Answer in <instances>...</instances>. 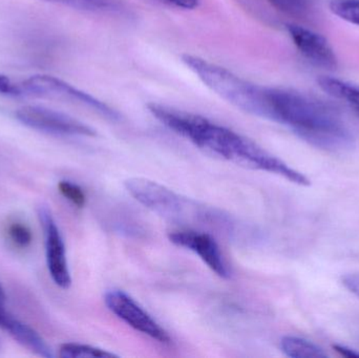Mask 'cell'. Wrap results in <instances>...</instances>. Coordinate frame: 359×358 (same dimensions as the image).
Here are the masks:
<instances>
[{"label": "cell", "instance_id": "cell-11", "mask_svg": "<svg viewBox=\"0 0 359 358\" xmlns=\"http://www.w3.org/2000/svg\"><path fill=\"white\" fill-rule=\"evenodd\" d=\"M0 327L6 330L13 338L22 346L39 357L52 358V351L43 338L29 326L17 319L6 309V305H0Z\"/></svg>", "mask_w": 359, "mask_h": 358}, {"label": "cell", "instance_id": "cell-9", "mask_svg": "<svg viewBox=\"0 0 359 358\" xmlns=\"http://www.w3.org/2000/svg\"><path fill=\"white\" fill-rule=\"evenodd\" d=\"M170 241L179 247L190 250L222 279H229L230 271L215 240L208 233L194 230L174 231L168 235Z\"/></svg>", "mask_w": 359, "mask_h": 358}, {"label": "cell", "instance_id": "cell-14", "mask_svg": "<svg viewBox=\"0 0 359 358\" xmlns=\"http://www.w3.org/2000/svg\"><path fill=\"white\" fill-rule=\"evenodd\" d=\"M59 357L62 358H113L117 355L88 345L67 343L61 345Z\"/></svg>", "mask_w": 359, "mask_h": 358}, {"label": "cell", "instance_id": "cell-5", "mask_svg": "<svg viewBox=\"0 0 359 358\" xmlns=\"http://www.w3.org/2000/svg\"><path fill=\"white\" fill-rule=\"evenodd\" d=\"M23 88L27 92L35 96L43 98L57 99V100L67 101L74 104L81 105L86 109L96 111L99 115L107 119L117 121L120 115L115 109L103 103L102 101L94 98L90 95L74 88L71 84L48 75L32 76L29 79L23 81Z\"/></svg>", "mask_w": 359, "mask_h": 358}, {"label": "cell", "instance_id": "cell-6", "mask_svg": "<svg viewBox=\"0 0 359 358\" xmlns=\"http://www.w3.org/2000/svg\"><path fill=\"white\" fill-rule=\"evenodd\" d=\"M17 120L34 130L58 136L94 137L95 130L67 113L48 107L27 105L17 109Z\"/></svg>", "mask_w": 359, "mask_h": 358}, {"label": "cell", "instance_id": "cell-1", "mask_svg": "<svg viewBox=\"0 0 359 358\" xmlns=\"http://www.w3.org/2000/svg\"><path fill=\"white\" fill-rule=\"evenodd\" d=\"M147 109L166 128L210 155L250 170L278 174L301 186L310 185L309 179L303 172L229 128L217 125L202 116L157 103H151Z\"/></svg>", "mask_w": 359, "mask_h": 358}, {"label": "cell", "instance_id": "cell-18", "mask_svg": "<svg viewBox=\"0 0 359 358\" xmlns=\"http://www.w3.org/2000/svg\"><path fill=\"white\" fill-rule=\"evenodd\" d=\"M8 235L13 243L20 248L27 247L32 242L31 230L22 223H13L8 228Z\"/></svg>", "mask_w": 359, "mask_h": 358}, {"label": "cell", "instance_id": "cell-2", "mask_svg": "<svg viewBox=\"0 0 359 358\" xmlns=\"http://www.w3.org/2000/svg\"><path fill=\"white\" fill-rule=\"evenodd\" d=\"M268 120L288 126L299 138L326 151H345L353 135L328 104L294 90L266 88Z\"/></svg>", "mask_w": 359, "mask_h": 358}, {"label": "cell", "instance_id": "cell-8", "mask_svg": "<svg viewBox=\"0 0 359 358\" xmlns=\"http://www.w3.org/2000/svg\"><path fill=\"white\" fill-rule=\"evenodd\" d=\"M38 218L41 223L46 237V264L54 283L62 289H69L72 284L71 273L67 265L65 242L60 231L46 207L38 210Z\"/></svg>", "mask_w": 359, "mask_h": 358}, {"label": "cell", "instance_id": "cell-17", "mask_svg": "<svg viewBox=\"0 0 359 358\" xmlns=\"http://www.w3.org/2000/svg\"><path fill=\"white\" fill-rule=\"evenodd\" d=\"M59 191L61 195L69 200V202L77 206V207H83L86 203V197L84 191H82L79 185L69 181H61L58 184Z\"/></svg>", "mask_w": 359, "mask_h": 358}, {"label": "cell", "instance_id": "cell-15", "mask_svg": "<svg viewBox=\"0 0 359 358\" xmlns=\"http://www.w3.org/2000/svg\"><path fill=\"white\" fill-rule=\"evenodd\" d=\"M329 6L335 16L359 27V0H331Z\"/></svg>", "mask_w": 359, "mask_h": 358}, {"label": "cell", "instance_id": "cell-4", "mask_svg": "<svg viewBox=\"0 0 359 358\" xmlns=\"http://www.w3.org/2000/svg\"><path fill=\"white\" fill-rule=\"evenodd\" d=\"M124 184L139 203L164 218L178 221L196 220V218L205 220L211 216L172 189L149 179H128Z\"/></svg>", "mask_w": 359, "mask_h": 358}, {"label": "cell", "instance_id": "cell-10", "mask_svg": "<svg viewBox=\"0 0 359 358\" xmlns=\"http://www.w3.org/2000/svg\"><path fill=\"white\" fill-rule=\"evenodd\" d=\"M287 31L297 50L316 67L324 69L337 67L334 50L324 36L297 25H287Z\"/></svg>", "mask_w": 359, "mask_h": 358}, {"label": "cell", "instance_id": "cell-12", "mask_svg": "<svg viewBox=\"0 0 359 358\" xmlns=\"http://www.w3.org/2000/svg\"><path fill=\"white\" fill-rule=\"evenodd\" d=\"M318 86L323 92L333 98L349 104L359 116V85L344 81L339 78L322 76L318 79Z\"/></svg>", "mask_w": 359, "mask_h": 358}, {"label": "cell", "instance_id": "cell-23", "mask_svg": "<svg viewBox=\"0 0 359 358\" xmlns=\"http://www.w3.org/2000/svg\"><path fill=\"white\" fill-rule=\"evenodd\" d=\"M334 349L343 357H359V351L354 350V349L348 348L346 346H339V345H335Z\"/></svg>", "mask_w": 359, "mask_h": 358}, {"label": "cell", "instance_id": "cell-19", "mask_svg": "<svg viewBox=\"0 0 359 358\" xmlns=\"http://www.w3.org/2000/svg\"><path fill=\"white\" fill-rule=\"evenodd\" d=\"M307 0H270L280 10L288 13H299L305 8Z\"/></svg>", "mask_w": 359, "mask_h": 358}, {"label": "cell", "instance_id": "cell-13", "mask_svg": "<svg viewBox=\"0 0 359 358\" xmlns=\"http://www.w3.org/2000/svg\"><path fill=\"white\" fill-rule=\"evenodd\" d=\"M280 349L286 357L291 358H326L324 349L305 338L284 336L280 340Z\"/></svg>", "mask_w": 359, "mask_h": 358}, {"label": "cell", "instance_id": "cell-20", "mask_svg": "<svg viewBox=\"0 0 359 358\" xmlns=\"http://www.w3.org/2000/svg\"><path fill=\"white\" fill-rule=\"evenodd\" d=\"M0 94L19 96L21 94V88L13 83L6 76L0 74Z\"/></svg>", "mask_w": 359, "mask_h": 358}, {"label": "cell", "instance_id": "cell-7", "mask_svg": "<svg viewBox=\"0 0 359 358\" xmlns=\"http://www.w3.org/2000/svg\"><path fill=\"white\" fill-rule=\"evenodd\" d=\"M107 308L130 327L160 344H172V338L132 296L121 290H111L104 296Z\"/></svg>", "mask_w": 359, "mask_h": 358}, {"label": "cell", "instance_id": "cell-24", "mask_svg": "<svg viewBox=\"0 0 359 358\" xmlns=\"http://www.w3.org/2000/svg\"><path fill=\"white\" fill-rule=\"evenodd\" d=\"M6 294H4V289H2L1 285H0V305L6 304Z\"/></svg>", "mask_w": 359, "mask_h": 358}, {"label": "cell", "instance_id": "cell-3", "mask_svg": "<svg viewBox=\"0 0 359 358\" xmlns=\"http://www.w3.org/2000/svg\"><path fill=\"white\" fill-rule=\"evenodd\" d=\"M184 64L212 92L238 109L257 117H268L266 88L255 85L232 71L192 55H183Z\"/></svg>", "mask_w": 359, "mask_h": 358}, {"label": "cell", "instance_id": "cell-22", "mask_svg": "<svg viewBox=\"0 0 359 358\" xmlns=\"http://www.w3.org/2000/svg\"><path fill=\"white\" fill-rule=\"evenodd\" d=\"M170 4L178 6V8H185V10H192L198 6L200 0H165Z\"/></svg>", "mask_w": 359, "mask_h": 358}, {"label": "cell", "instance_id": "cell-16", "mask_svg": "<svg viewBox=\"0 0 359 358\" xmlns=\"http://www.w3.org/2000/svg\"><path fill=\"white\" fill-rule=\"evenodd\" d=\"M48 2L63 4L77 10L90 11V12H107L115 11L117 4L114 0H46Z\"/></svg>", "mask_w": 359, "mask_h": 358}, {"label": "cell", "instance_id": "cell-21", "mask_svg": "<svg viewBox=\"0 0 359 358\" xmlns=\"http://www.w3.org/2000/svg\"><path fill=\"white\" fill-rule=\"evenodd\" d=\"M343 285L359 298V273H351L343 277Z\"/></svg>", "mask_w": 359, "mask_h": 358}]
</instances>
